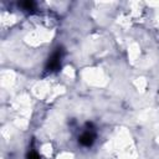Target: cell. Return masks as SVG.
<instances>
[{
  "label": "cell",
  "mask_w": 159,
  "mask_h": 159,
  "mask_svg": "<svg viewBox=\"0 0 159 159\" xmlns=\"http://www.w3.org/2000/svg\"><path fill=\"white\" fill-rule=\"evenodd\" d=\"M61 57H62V51L60 48H57L52 56L48 58V62H47V66H46V70L47 71H53V70H57L60 67V62H61Z\"/></svg>",
  "instance_id": "1"
},
{
  "label": "cell",
  "mask_w": 159,
  "mask_h": 159,
  "mask_svg": "<svg viewBox=\"0 0 159 159\" xmlns=\"http://www.w3.org/2000/svg\"><path fill=\"white\" fill-rule=\"evenodd\" d=\"M93 142H94V133L92 130H86L80 137V143L83 147H89V145H92Z\"/></svg>",
  "instance_id": "2"
},
{
  "label": "cell",
  "mask_w": 159,
  "mask_h": 159,
  "mask_svg": "<svg viewBox=\"0 0 159 159\" xmlns=\"http://www.w3.org/2000/svg\"><path fill=\"white\" fill-rule=\"evenodd\" d=\"M27 159H40V157L36 152H30L29 155H27Z\"/></svg>",
  "instance_id": "3"
}]
</instances>
